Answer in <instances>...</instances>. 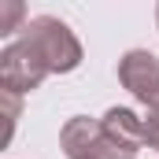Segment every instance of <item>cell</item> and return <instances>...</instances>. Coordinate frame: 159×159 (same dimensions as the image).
<instances>
[{
    "instance_id": "5b68a950",
    "label": "cell",
    "mask_w": 159,
    "mask_h": 159,
    "mask_svg": "<svg viewBox=\"0 0 159 159\" xmlns=\"http://www.w3.org/2000/svg\"><path fill=\"white\" fill-rule=\"evenodd\" d=\"M22 15H26V7L19 0H0V37H11L15 30H22L19 26Z\"/></svg>"
},
{
    "instance_id": "7a4b0ae2",
    "label": "cell",
    "mask_w": 159,
    "mask_h": 159,
    "mask_svg": "<svg viewBox=\"0 0 159 159\" xmlns=\"http://www.w3.org/2000/svg\"><path fill=\"white\" fill-rule=\"evenodd\" d=\"M44 78H48V67H44V59L37 56V48L26 37L11 41V44L0 52V85H4L7 93H15V96L34 93Z\"/></svg>"
},
{
    "instance_id": "277c9868",
    "label": "cell",
    "mask_w": 159,
    "mask_h": 159,
    "mask_svg": "<svg viewBox=\"0 0 159 159\" xmlns=\"http://www.w3.org/2000/svg\"><path fill=\"white\" fill-rule=\"evenodd\" d=\"M100 129L115 141V144H122V148H141L144 144V122L137 119L129 107H111L104 119H100Z\"/></svg>"
},
{
    "instance_id": "3957f363",
    "label": "cell",
    "mask_w": 159,
    "mask_h": 159,
    "mask_svg": "<svg viewBox=\"0 0 159 159\" xmlns=\"http://www.w3.org/2000/svg\"><path fill=\"white\" fill-rule=\"evenodd\" d=\"M119 81L122 89H129L144 107H148V115L159 111V59L152 52H144V48H133V52H126L119 59Z\"/></svg>"
},
{
    "instance_id": "8992f818",
    "label": "cell",
    "mask_w": 159,
    "mask_h": 159,
    "mask_svg": "<svg viewBox=\"0 0 159 159\" xmlns=\"http://www.w3.org/2000/svg\"><path fill=\"white\" fill-rule=\"evenodd\" d=\"M0 100H4V115H7V133H4V141H11L15 122H19V107H22V100H19L15 93H7V89H0Z\"/></svg>"
},
{
    "instance_id": "ba28073f",
    "label": "cell",
    "mask_w": 159,
    "mask_h": 159,
    "mask_svg": "<svg viewBox=\"0 0 159 159\" xmlns=\"http://www.w3.org/2000/svg\"><path fill=\"white\" fill-rule=\"evenodd\" d=\"M156 26H159V7H156Z\"/></svg>"
},
{
    "instance_id": "52a82bcc",
    "label": "cell",
    "mask_w": 159,
    "mask_h": 159,
    "mask_svg": "<svg viewBox=\"0 0 159 159\" xmlns=\"http://www.w3.org/2000/svg\"><path fill=\"white\" fill-rule=\"evenodd\" d=\"M144 144L159 152V111H152V115L144 119Z\"/></svg>"
},
{
    "instance_id": "6da1fadb",
    "label": "cell",
    "mask_w": 159,
    "mask_h": 159,
    "mask_svg": "<svg viewBox=\"0 0 159 159\" xmlns=\"http://www.w3.org/2000/svg\"><path fill=\"white\" fill-rule=\"evenodd\" d=\"M22 37L37 48V56L44 59L48 74H70L81 63V44L70 34V26L56 15H37L22 26Z\"/></svg>"
}]
</instances>
